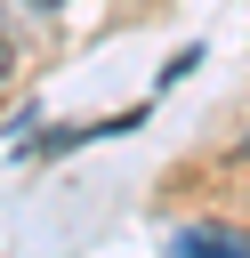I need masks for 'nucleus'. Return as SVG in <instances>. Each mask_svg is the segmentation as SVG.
<instances>
[{
    "mask_svg": "<svg viewBox=\"0 0 250 258\" xmlns=\"http://www.w3.org/2000/svg\"><path fill=\"white\" fill-rule=\"evenodd\" d=\"M177 250H210L218 258V250H250V242L242 234H218V226H194V234H177Z\"/></svg>",
    "mask_w": 250,
    "mask_h": 258,
    "instance_id": "nucleus-1",
    "label": "nucleus"
},
{
    "mask_svg": "<svg viewBox=\"0 0 250 258\" xmlns=\"http://www.w3.org/2000/svg\"><path fill=\"white\" fill-rule=\"evenodd\" d=\"M8 56H16V48H8V32H0V89H8V73H16V64H8Z\"/></svg>",
    "mask_w": 250,
    "mask_h": 258,
    "instance_id": "nucleus-2",
    "label": "nucleus"
},
{
    "mask_svg": "<svg viewBox=\"0 0 250 258\" xmlns=\"http://www.w3.org/2000/svg\"><path fill=\"white\" fill-rule=\"evenodd\" d=\"M242 169H250V137H242Z\"/></svg>",
    "mask_w": 250,
    "mask_h": 258,
    "instance_id": "nucleus-3",
    "label": "nucleus"
},
{
    "mask_svg": "<svg viewBox=\"0 0 250 258\" xmlns=\"http://www.w3.org/2000/svg\"><path fill=\"white\" fill-rule=\"evenodd\" d=\"M32 8H65V0H32Z\"/></svg>",
    "mask_w": 250,
    "mask_h": 258,
    "instance_id": "nucleus-4",
    "label": "nucleus"
}]
</instances>
